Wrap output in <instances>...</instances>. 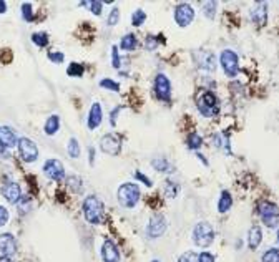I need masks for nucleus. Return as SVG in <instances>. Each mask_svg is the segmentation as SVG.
Listing matches in <instances>:
<instances>
[{"instance_id": "8", "label": "nucleus", "mask_w": 279, "mask_h": 262, "mask_svg": "<svg viewBox=\"0 0 279 262\" xmlns=\"http://www.w3.org/2000/svg\"><path fill=\"white\" fill-rule=\"evenodd\" d=\"M19 154L25 163H34L39 159V146L30 138H19Z\"/></svg>"}, {"instance_id": "38", "label": "nucleus", "mask_w": 279, "mask_h": 262, "mask_svg": "<svg viewBox=\"0 0 279 262\" xmlns=\"http://www.w3.org/2000/svg\"><path fill=\"white\" fill-rule=\"evenodd\" d=\"M165 192L170 197H175L178 192H180V186L175 184L173 181H166V183H165Z\"/></svg>"}, {"instance_id": "48", "label": "nucleus", "mask_w": 279, "mask_h": 262, "mask_svg": "<svg viewBox=\"0 0 279 262\" xmlns=\"http://www.w3.org/2000/svg\"><path fill=\"white\" fill-rule=\"evenodd\" d=\"M5 12H7V2L0 0V14H5Z\"/></svg>"}, {"instance_id": "45", "label": "nucleus", "mask_w": 279, "mask_h": 262, "mask_svg": "<svg viewBox=\"0 0 279 262\" xmlns=\"http://www.w3.org/2000/svg\"><path fill=\"white\" fill-rule=\"evenodd\" d=\"M199 262H216V259H214V255L211 252H208V250H203L201 254H199Z\"/></svg>"}, {"instance_id": "47", "label": "nucleus", "mask_w": 279, "mask_h": 262, "mask_svg": "<svg viewBox=\"0 0 279 262\" xmlns=\"http://www.w3.org/2000/svg\"><path fill=\"white\" fill-rule=\"evenodd\" d=\"M88 153H90V154H88V158H90V164L93 166V163H95V148L93 146L88 148Z\"/></svg>"}, {"instance_id": "20", "label": "nucleus", "mask_w": 279, "mask_h": 262, "mask_svg": "<svg viewBox=\"0 0 279 262\" xmlns=\"http://www.w3.org/2000/svg\"><path fill=\"white\" fill-rule=\"evenodd\" d=\"M262 242V229L259 226H252L248 232V245L249 249H257Z\"/></svg>"}, {"instance_id": "2", "label": "nucleus", "mask_w": 279, "mask_h": 262, "mask_svg": "<svg viewBox=\"0 0 279 262\" xmlns=\"http://www.w3.org/2000/svg\"><path fill=\"white\" fill-rule=\"evenodd\" d=\"M118 202L120 206L125 207V209H133V207L138 204L140 197H141V191L140 186L135 183H125L118 188L117 192Z\"/></svg>"}, {"instance_id": "23", "label": "nucleus", "mask_w": 279, "mask_h": 262, "mask_svg": "<svg viewBox=\"0 0 279 262\" xmlns=\"http://www.w3.org/2000/svg\"><path fill=\"white\" fill-rule=\"evenodd\" d=\"M136 47H138V39L135 37V34H126L120 40V48L125 52H133Z\"/></svg>"}, {"instance_id": "10", "label": "nucleus", "mask_w": 279, "mask_h": 262, "mask_svg": "<svg viewBox=\"0 0 279 262\" xmlns=\"http://www.w3.org/2000/svg\"><path fill=\"white\" fill-rule=\"evenodd\" d=\"M100 149L105 154H110V156H118L120 151H122V140H120L118 135L107 133L100 140Z\"/></svg>"}, {"instance_id": "43", "label": "nucleus", "mask_w": 279, "mask_h": 262, "mask_svg": "<svg viewBox=\"0 0 279 262\" xmlns=\"http://www.w3.org/2000/svg\"><path fill=\"white\" fill-rule=\"evenodd\" d=\"M9 219H10L9 209L7 207H4V206H0V227L5 226V224L9 222Z\"/></svg>"}, {"instance_id": "51", "label": "nucleus", "mask_w": 279, "mask_h": 262, "mask_svg": "<svg viewBox=\"0 0 279 262\" xmlns=\"http://www.w3.org/2000/svg\"><path fill=\"white\" fill-rule=\"evenodd\" d=\"M151 262H160V260H151Z\"/></svg>"}, {"instance_id": "7", "label": "nucleus", "mask_w": 279, "mask_h": 262, "mask_svg": "<svg viewBox=\"0 0 279 262\" xmlns=\"http://www.w3.org/2000/svg\"><path fill=\"white\" fill-rule=\"evenodd\" d=\"M153 92H155L156 98L160 101H163V103L170 101V98H171V82L165 73H158L155 77Z\"/></svg>"}, {"instance_id": "40", "label": "nucleus", "mask_w": 279, "mask_h": 262, "mask_svg": "<svg viewBox=\"0 0 279 262\" xmlns=\"http://www.w3.org/2000/svg\"><path fill=\"white\" fill-rule=\"evenodd\" d=\"M47 57H49V60L52 63H62L65 60V55H63L62 52H49L47 53Z\"/></svg>"}, {"instance_id": "24", "label": "nucleus", "mask_w": 279, "mask_h": 262, "mask_svg": "<svg viewBox=\"0 0 279 262\" xmlns=\"http://www.w3.org/2000/svg\"><path fill=\"white\" fill-rule=\"evenodd\" d=\"M151 166H153L156 171H160V173H173V171H175L171 164L166 161V158H163V156L151 159Z\"/></svg>"}, {"instance_id": "28", "label": "nucleus", "mask_w": 279, "mask_h": 262, "mask_svg": "<svg viewBox=\"0 0 279 262\" xmlns=\"http://www.w3.org/2000/svg\"><path fill=\"white\" fill-rule=\"evenodd\" d=\"M67 153L70 158H80V144H78L77 138H70L67 144Z\"/></svg>"}, {"instance_id": "6", "label": "nucleus", "mask_w": 279, "mask_h": 262, "mask_svg": "<svg viewBox=\"0 0 279 262\" xmlns=\"http://www.w3.org/2000/svg\"><path fill=\"white\" fill-rule=\"evenodd\" d=\"M219 65L223 68L224 75L228 78H234L238 77L239 73V57L238 53L229 50V48H226L219 53Z\"/></svg>"}, {"instance_id": "34", "label": "nucleus", "mask_w": 279, "mask_h": 262, "mask_svg": "<svg viewBox=\"0 0 279 262\" xmlns=\"http://www.w3.org/2000/svg\"><path fill=\"white\" fill-rule=\"evenodd\" d=\"M100 88L110 90V92H120V85L117 82H113L112 78H103L100 80Z\"/></svg>"}, {"instance_id": "42", "label": "nucleus", "mask_w": 279, "mask_h": 262, "mask_svg": "<svg viewBox=\"0 0 279 262\" xmlns=\"http://www.w3.org/2000/svg\"><path fill=\"white\" fill-rule=\"evenodd\" d=\"M135 178L138 179V181H141V183H143L145 186H148V188H151V186H153V183H151V179H150L146 174L141 173V171H136V173H135Z\"/></svg>"}, {"instance_id": "15", "label": "nucleus", "mask_w": 279, "mask_h": 262, "mask_svg": "<svg viewBox=\"0 0 279 262\" xmlns=\"http://www.w3.org/2000/svg\"><path fill=\"white\" fill-rule=\"evenodd\" d=\"M19 244L17 239H15L10 232H2L0 234V252L2 255H7V257H12V255L17 254Z\"/></svg>"}, {"instance_id": "13", "label": "nucleus", "mask_w": 279, "mask_h": 262, "mask_svg": "<svg viewBox=\"0 0 279 262\" xmlns=\"http://www.w3.org/2000/svg\"><path fill=\"white\" fill-rule=\"evenodd\" d=\"M166 227H168L166 217L161 216V214H155L148 221V226H146V234H148V237H151V239H158V237H161L163 234L166 232Z\"/></svg>"}, {"instance_id": "33", "label": "nucleus", "mask_w": 279, "mask_h": 262, "mask_svg": "<svg viewBox=\"0 0 279 262\" xmlns=\"http://www.w3.org/2000/svg\"><path fill=\"white\" fill-rule=\"evenodd\" d=\"M261 262H279V249L272 247L267 249L264 254H262Z\"/></svg>"}, {"instance_id": "14", "label": "nucleus", "mask_w": 279, "mask_h": 262, "mask_svg": "<svg viewBox=\"0 0 279 262\" xmlns=\"http://www.w3.org/2000/svg\"><path fill=\"white\" fill-rule=\"evenodd\" d=\"M2 196L10 204H15V202L22 199V188H20L17 181H9V183L2 186Z\"/></svg>"}, {"instance_id": "30", "label": "nucleus", "mask_w": 279, "mask_h": 262, "mask_svg": "<svg viewBox=\"0 0 279 262\" xmlns=\"http://www.w3.org/2000/svg\"><path fill=\"white\" fill-rule=\"evenodd\" d=\"M145 20H146V14L143 9H136L131 14V24H133V27H141L145 24Z\"/></svg>"}, {"instance_id": "37", "label": "nucleus", "mask_w": 279, "mask_h": 262, "mask_svg": "<svg viewBox=\"0 0 279 262\" xmlns=\"http://www.w3.org/2000/svg\"><path fill=\"white\" fill-rule=\"evenodd\" d=\"M199 254L193 252V250H186V252H183L180 255V259H178V262H199Z\"/></svg>"}, {"instance_id": "50", "label": "nucleus", "mask_w": 279, "mask_h": 262, "mask_svg": "<svg viewBox=\"0 0 279 262\" xmlns=\"http://www.w3.org/2000/svg\"><path fill=\"white\" fill-rule=\"evenodd\" d=\"M277 242H279V231H277Z\"/></svg>"}, {"instance_id": "9", "label": "nucleus", "mask_w": 279, "mask_h": 262, "mask_svg": "<svg viewBox=\"0 0 279 262\" xmlns=\"http://www.w3.org/2000/svg\"><path fill=\"white\" fill-rule=\"evenodd\" d=\"M193 60L196 63V67L199 70H204V72H209L213 73L216 70V57H214V53L211 52H206V50H196L193 53Z\"/></svg>"}, {"instance_id": "1", "label": "nucleus", "mask_w": 279, "mask_h": 262, "mask_svg": "<svg viewBox=\"0 0 279 262\" xmlns=\"http://www.w3.org/2000/svg\"><path fill=\"white\" fill-rule=\"evenodd\" d=\"M82 212L83 217L88 224H93V226H98L105 221V207L103 202L100 197L95 194L87 196L82 202Z\"/></svg>"}, {"instance_id": "41", "label": "nucleus", "mask_w": 279, "mask_h": 262, "mask_svg": "<svg viewBox=\"0 0 279 262\" xmlns=\"http://www.w3.org/2000/svg\"><path fill=\"white\" fill-rule=\"evenodd\" d=\"M158 47V39L155 35H148L146 37V40H145V48L146 50H155V48Z\"/></svg>"}, {"instance_id": "31", "label": "nucleus", "mask_w": 279, "mask_h": 262, "mask_svg": "<svg viewBox=\"0 0 279 262\" xmlns=\"http://www.w3.org/2000/svg\"><path fill=\"white\" fill-rule=\"evenodd\" d=\"M203 146V138L198 135V133H191V135L188 136V148L189 149H199Z\"/></svg>"}, {"instance_id": "32", "label": "nucleus", "mask_w": 279, "mask_h": 262, "mask_svg": "<svg viewBox=\"0 0 279 262\" xmlns=\"http://www.w3.org/2000/svg\"><path fill=\"white\" fill-rule=\"evenodd\" d=\"M82 5L90 9V12L93 15H102L103 12V2H98V0H90V2H82Z\"/></svg>"}, {"instance_id": "11", "label": "nucleus", "mask_w": 279, "mask_h": 262, "mask_svg": "<svg viewBox=\"0 0 279 262\" xmlns=\"http://www.w3.org/2000/svg\"><path fill=\"white\" fill-rule=\"evenodd\" d=\"M44 173L49 179L52 181H57V183H60V181H63L67 178L65 176V168H63V163L60 161V159H47V161L44 163Z\"/></svg>"}, {"instance_id": "21", "label": "nucleus", "mask_w": 279, "mask_h": 262, "mask_svg": "<svg viewBox=\"0 0 279 262\" xmlns=\"http://www.w3.org/2000/svg\"><path fill=\"white\" fill-rule=\"evenodd\" d=\"M231 207H233V196H231L229 191H221L219 199H218V212L219 214H224L228 212Z\"/></svg>"}, {"instance_id": "44", "label": "nucleus", "mask_w": 279, "mask_h": 262, "mask_svg": "<svg viewBox=\"0 0 279 262\" xmlns=\"http://www.w3.org/2000/svg\"><path fill=\"white\" fill-rule=\"evenodd\" d=\"M123 110V106H117L115 110H112V113H110V125H112L113 128L117 126V118H118V113Z\"/></svg>"}, {"instance_id": "18", "label": "nucleus", "mask_w": 279, "mask_h": 262, "mask_svg": "<svg viewBox=\"0 0 279 262\" xmlns=\"http://www.w3.org/2000/svg\"><path fill=\"white\" fill-rule=\"evenodd\" d=\"M102 259L103 262H120V250L113 240L107 239L102 245Z\"/></svg>"}, {"instance_id": "26", "label": "nucleus", "mask_w": 279, "mask_h": 262, "mask_svg": "<svg viewBox=\"0 0 279 262\" xmlns=\"http://www.w3.org/2000/svg\"><path fill=\"white\" fill-rule=\"evenodd\" d=\"M30 39L39 48H45L49 45V35H47L45 32H35V34H32Z\"/></svg>"}, {"instance_id": "49", "label": "nucleus", "mask_w": 279, "mask_h": 262, "mask_svg": "<svg viewBox=\"0 0 279 262\" xmlns=\"http://www.w3.org/2000/svg\"><path fill=\"white\" fill-rule=\"evenodd\" d=\"M0 262H14V260H12V257H7V255H2V257H0Z\"/></svg>"}, {"instance_id": "12", "label": "nucleus", "mask_w": 279, "mask_h": 262, "mask_svg": "<svg viewBox=\"0 0 279 262\" xmlns=\"http://www.w3.org/2000/svg\"><path fill=\"white\" fill-rule=\"evenodd\" d=\"M175 22L178 27H188V25H191V22L194 20V9L191 7L189 4H180V5H176V9H175Z\"/></svg>"}, {"instance_id": "35", "label": "nucleus", "mask_w": 279, "mask_h": 262, "mask_svg": "<svg viewBox=\"0 0 279 262\" xmlns=\"http://www.w3.org/2000/svg\"><path fill=\"white\" fill-rule=\"evenodd\" d=\"M117 45L112 47V67L115 68V70H118L120 67H122V58H120V52H118Z\"/></svg>"}, {"instance_id": "5", "label": "nucleus", "mask_w": 279, "mask_h": 262, "mask_svg": "<svg viewBox=\"0 0 279 262\" xmlns=\"http://www.w3.org/2000/svg\"><path fill=\"white\" fill-rule=\"evenodd\" d=\"M214 240V229L209 222L201 221L193 227V242L201 249H206Z\"/></svg>"}, {"instance_id": "27", "label": "nucleus", "mask_w": 279, "mask_h": 262, "mask_svg": "<svg viewBox=\"0 0 279 262\" xmlns=\"http://www.w3.org/2000/svg\"><path fill=\"white\" fill-rule=\"evenodd\" d=\"M67 73L70 75V77L80 78L82 75L85 73V65H83V63H78V62H72L67 68Z\"/></svg>"}, {"instance_id": "36", "label": "nucleus", "mask_w": 279, "mask_h": 262, "mask_svg": "<svg viewBox=\"0 0 279 262\" xmlns=\"http://www.w3.org/2000/svg\"><path fill=\"white\" fill-rule=\"evenodd\" d=\"M216 7H218L216 2H208V4H204L203 14L206 15V17H208L209 20H213V19H214V14H216Z\"/></svg>"}, {"instance_id": "3", "label": "nucleus", "mask_w": 279, "mask_h": 262, "mask_svg": "<svg viewBox=\"0 0 279 262\" xmlns=\"http://www.w3.org/2000/svg\"><path fill=\"white\" fill-rule=\"evenodd\" d=\"M196 108L199 113L203 116H206V118H213V116L219 115V101H218L216 93L209 92V90L203 92L196 98Z\"/></svg>"}, {"instance_id": "39", "label": "nucleus", "mask_w": 279, "mask_h": 262, "mask_svg": "<svg viewBox=\"0 0 279 262\" xmlns=\"http://www.w3.org/2000/svg\"><path fill=\"white\" fill-rule=\"evenodd\" d=\"M120 20V10L117 7H113L112 10H110V15H108V20H107V25L108 27H115L118 24Z\"/></svg>"}, {"instance_id": "4", "label": "nucleus", "mask_w": 279, "mask_h": 262, "mask_svg": "<svg viewBox=\"0 0 279 262\" xmlns=\"http://www.w3.org/2000/svg\"><path fill=\"white\" fill-rule=\"evenodd\" d=\"M257 216L261 217L262 224L269 229L279 226V206L271 201H261L257 204Z\"/></svg>"}, {"instance_id": "29", "label": "nucleus", "mask_w": 279, "mask_h": 262, "mask_svg": "<svg viewBox=\"0 0 279 262\" xmlns=\"http://www.w3.org/2000/svg\"><path fill=\"white\" fill-rule=\"evenodd\" d=\"M20 12H22V17L27 24L34 22V5L29 4V2H24L20 5Z\"/></svg>"}, {"instance_id": "16", "label": "nucleus", "mask_w": 279, "mask_h": 262, "mask_svg": "<svg viewBox=\"0 0 279 262\" xmlns=\"http://www.w3.org/2000/svg\"><path fill=\"white\" fill-rule=\"evenodd\" d=\"M19 144V136L10 126H0V146L10 149Z\"/></svg>"}, {"instance_id": "19", "label": "nucleus", "mask_w": 279, "mask_h": 262, "mask_svg": "<svg viewBox=\"0 0 279 262\" xmlns=\"http://www.w3.org/2000/svg\"><path fill=\"white\" fill-rule=\"evenodd\" d=\"M251 20L256 25H264L267 22V5L264 2L256 4V7L251 9Z\"/></svg>"}, {"instance_id": "25", "label": "nucleus", "mask_w": 279, "mask_h": 262, "mask_svg": "<svg viewBox=\"0 0 279 262\" xmlns=\"http://www.w3.org/2000/svg\"><path fill=\"white\" fill-rule=\"evenodd\" d=\"M65 181H67V186L70 188V191H73V192H82V189H83V181H82L80 176H77V174L67 176Z\"/></svg>"}, {"instance_id": "22", "label": "nucleus", "mask_w": 279, "mask_h": 262, "mask_svg": "<svg viewBox=\"0 0 279 262\" xmlns=\"http://www.w3.org/2000/svg\"><path fill=\"white\" fill-rule=\"evenodd\" d=\"M60 130V116L59 115H50L49 118H47L45 125H44V131L47 136H54L57 135Z\"/></svg>"}, {"instance_id": "46", "label": "nucleus", "mask_w": 279, "mask_h": 262, "mask_svg": "<svg viewBox=\"0 0 279 262\" xmlns=\"http://www.w3.org/2000/svg\"><path fill=\"white\" fill-rule=\"evenodd\" d=\"M0 158H2V159H9V158H10L9 149H5V148L0 146Z\"/></svg>"}, {"instance_id": "17", "label": "nucleus", "mask_w": 279, "mask_h": 262, "mask_svg": "<svg viewBox=\"0 0 279 262\" xmlns=\"http://www.w3.org/2000/svg\"><path fill=\"white\" fill-rule=\"evenodd\" d=\"M102 121H103L102 105H100V103H93L90 111H88V116H87V126H88V130H90V131L97 130V128L102 125Z\"/></svg>"}]
</instances>
